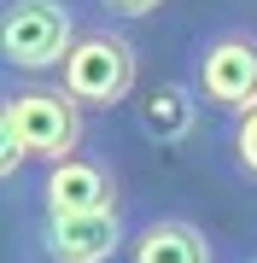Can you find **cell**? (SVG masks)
I'll return each instance as SVG.
<instances>
[{"mask_svg":"<svg viewBox=\"0 0 257 263\" xmlns=\"http://www.w3.org/2000/svg\"><path fill=\"white\" fill-rule=\"evenodd\" d=\"M47 82L65 100H76L82 111H117V105L134 94V82H141V53H134L123 24L82 18L76 41L65 47V59H58V70Z\"/></svg>","mask_w":257,"mask_h":263,"instance_id":"1","label":"cell"},{"mask_svg":"<svg viewBox=\"0 0 257 263\" xmlns=\"http://www.w3.org/2000/svg\"><path fill=\"white\" fill-rule=\"evenodd\" d=\"M82 29L76 0H0V76L47 82Z\"/></svg>","mask_w":257,"mask_h":263,"instance_id":"2","label":"cell"},{"mask_svg":"<svg viewBox=\"0 0 257 263\" xmlns=\"http://www.w3.org/2000/svg\"><path fill=\"white\" fill-rule=\"evenodd\" d=\"M0 105H6L12 141H18L24 164H58L88 141V111L76 100H65L53 82H18L0 76Z\"/></svg>","mask_w":257,"mask_h":263,"instance_id":"3","label":"cell"},{"mask_svg":"<svg viewBox=\"0 0 257 263\" xmlns=\"http://www.w3.org/2000/svg\"><path fill=\"white\" fill-rule=\"evenodd\" d=\"M187 88L199 105L222 117L251 111L257 105V29H240V24L210 29L187 59Z\"/></svg>","mask_w":257,"mask_h":263,"instance_id":"4","label":"cell"},{"mask_svg":"<svg viewBox=\"0 0 257 263\" xmlns=\"http://www.w3.org/2000/svg\"><path fill=\"white\" fill-rule=\"evenodd\" d=\"M29 246H35V263H111L129 246V216H123V205L35 216Z\"/></svg>","mask_w":257,"mask_h":263,"instance_id":"5","label":"cell"},{"mask_svg":"<svg viewBox=\"0 0 257 263\" xmlns=\"http://www.w3.org/2000/svg\"><path fill=\"white\" fill-rule=\"evenodd\" d=\"M117 205V170L100 152H70L58 164H41L35 181V211L65 216V211H111Z\"/></svg>","mask_w":257,"mask_h":263,"instance_id":"6","label":"cell"},{"mask_svg":"<svg viewBox=\"0 0 257 263\" xmlns=\"http://www.w3.org/2000/svg\"><path fill=\"white\" fill-rule=\"evenodd\" d=\"M123 263H216L205 228L187 222V216H152V222L129 228Z\"/></svg>","mask_w":257,"mask_h":263,"instance_id":"7","label":"cell"},{"mask_svg":"<svg viewBox=\"0 0 257 263\" xmlns=\"http://www.w3.org/2000/svg\"><path fill=\"white\" fill-rule=\"evenodd\" d=\"M134 123H141L146 141L158 146H175L193 135V123H199V100H193L187 82H152L141 94V111H134Z\"/></svg>","mask_w":257,"mask_h":263,"instance_id":"8","label":"cell"},{"mask_svg":"<svg viewBox=\"0 0 257 263\" xmlns=\"http://www.w3.org/2000/svg\"><path fill=\"white\" fill-rule=\"evenodd\" d=\"M228 164L257 187V105L240 111V117H228Z\"/></svg>","mask_w":257,"mask_h":263,"instance_id":"9","label":"cell"},{"mask_svg":"<svg viewBox=\"0 0 257 263\" xmlns=\"http://www.w3.org/2000/svg\"><path fill=\"white\" fill-rule=\"evenodd\" d=\"M88 6H94L105 24H134V18H152L164 0H88Z\"/></svg>","mask_w":257,"mask_h":263,"instance_id":"10","label":"cell"},{"mask_svg":"<svg viewBox=\"0 0 257 263\" xmlns=\"http://www.w3.org/2000/svg\"><path fill=\"white\" fill-rule=\"evenodd\" d=\"M18 170H24V152H18V141H12L6 105H0V187H6V181H18Z\"/></svg>","mask_w":257,"mask_h":263,"instance_id":"11","label":"cell"},{"mask_svg":"<svg viewBox=\"0 0 257 263\" xmlns=\"http://www.w3.org/2000/svg\"><path fill=\"white\" fill-rule=\"evenodd\" d=\"M240 263H257V252H251V257H240Z\"/></svg>","mask_w":257,"mask_h":263,"instance_id":"12","label":"cell"}]
</instances>
